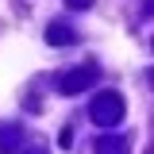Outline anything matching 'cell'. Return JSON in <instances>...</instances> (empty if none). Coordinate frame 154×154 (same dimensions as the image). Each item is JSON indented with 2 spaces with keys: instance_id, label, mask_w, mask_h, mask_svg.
<instances>
[{
  "instance_id": "9c48e42d",
  "label": "cell",
  "mask_w": 154,
  "mask_h": 154,
  "mask_svg": "<svg viewBox=\"0 0 154 154\" xmlns=\"http://www.w3.org/2000/svg\"><path fill=\"white\" fill-rule=\"evenodd\" d=\"M146 12H154V0H146Z\"/></svg>"
},
{
  "instance_id": "30bf717a",
  "label": "cell",
  "mask_w": 154,
  "mask_h": 154,
  "mask_svg": "<svg viewBox=\"0 0 154 154\" xmlns=\"http://www.w3.org/2000/svg\"><path fill=\"white\" fill-rule=\"evenodd\" d=\"M150 85H154V73H150Z\"/></svg>"
},
{
  "instance_id": "3957f363",
  "label": "cell",
  "mask_w": 154,
  "mask_h": 154,
  "mask_svg": "<svg viewBox=\"0 0 154 154\" xmlns=\"http://www.w3.org/2000/svg\"><path fill=\"white\" fill-rule=\"evenodd\" d=\"M73 27H66V23H50V27H46V42H50V46H66V42H73Z\"/></svg>"
},
{
  "instance_id": "6da1fadb",
  "label": "cell",
  "mask_w": 154,
  "mask_h": 154,
  "mask_svg": "<svg viewBox=\"0 0 154 154\" xmlns=\"http://www.w3.org/2000/svg\"><path fill=\"white\" fill-rule=\"evenodd\" d=\"M89 116H93V123L96 127H116L119 119H123V96L119 93H100L93 100V108H89Z\"/></svg>"
},
{
  "instance_id": "ba28073f",
  "label": "cell",
  "mask_w": 154,
  "mask_h": 154,
  "mask_svg": "<svg viewBox=\"0 0 154 154\" xmlns=\"http://www.w3.org/2000/svg\"><path fill=\"white\" fill-rule=\"evenodd\" d=\"M23 154H46V150H38V146H31V150H23Z\"/></svg>"
},
{
  "instance_id": "7a4b0ae2",
  "label": "cell",
  "mask_w": 154,
  "mask_h": 154,
  "mask_svg": "<svg viewBox=\"0 0 154 154\" xmlns=\"http://www.w3.org/2000/svg\"><path fill=\"white\" fill-rule=\"evenodd\" d=\"M89 85H93V66H81V69H69V73L58 77V93H66V96L85 93Z\"/></svg>"
},
{
  "instance_id": "277c9868",
  "label": "cell",
  "mask_w": 154,
  "mask_h": 154,
  "mask_svg": "<svg viewBox=\"0 0 154 154\" xmlns=\"http://www.w3.org/2000/svg\"><path fill=\"white\" fill-rule=\"evenodd\" d=\"M96 154H127V139H119V135H104V139L96 143Z\"/></svg>"
},
{
  "instance_id": "52a82bcc",
  "label": "cell",
  "mask_w": 154,
  "mask_h": 154,
  "mask_svg": "<svg viewBox=\"0 0 154 154\" xmlns=\"http://www.w3.org/2000/svg\"><path fill=\"white\" fill-rule=\"evenodd\" d=\"M66 8H73V12H81V8H93V0H66Z\"/></svg>"
},
{
  "instance_id": "5b68a950",
  "label": "cell",
  "mask_w": 154,
  "mask_h": 154,
  "mask_svg": "<svg viewBox=\"0 0 154 154\" xmlns=\"http://www.w3.org/2000/svg\"><path fill=\"white\" fill-rule=\"evenodd\" d=\"M16 146H19V127L16 123L0 127V154H16Z\"/></svg>"
},
{
  "instance_id": "8992f818",
  "label": "cell",
  "mask_w": 154,
  "mask_h": 154,
  "mask_svg": "<svg viewBox=\"0 0 154 154\" xmlns=\"http://www.w3.org/2000/svg\"><path fill=\"white\" fill-rule=\"evenodd\" d=\"M58 146H62V150H69V146H73V131H69V127H62V131H58Z\"/></svg>"
}]
</instances>
